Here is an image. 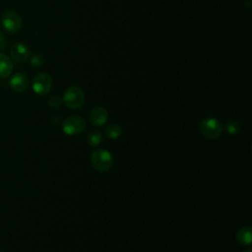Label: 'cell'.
Returning a JSON list of instances; mask_svg holds the SVG:
<instances>
[{"label": "cell", "mask_w": 252, "mask_h": 252, "mask_svg": "<svg viewBox=\"0 0 252 252\" xmlns=\"http://www.w3.org/2000/svg\"><path fill=\"white\" fill-rule=\"evenodd\" d=\"M91 162L95 170L107 171L113 164V158L108 151L97 149L92 153Z\"/></svg>", "instance_id": "1"}, {"label": "cell", "mask_w": 252, "mask_h": 252, "mask_svg": "<svg viewBox=\"0 0 252 252\" xmlns=\"http://www.w3.org/2000/svg\"><path fill=\"white\" fill-rule=\"evenodd\" d=\"M62 101L70 109H79L85 103V94L79 87H69L64 93Z\"/></svg>", "instance_id": "2"}, {"label": "cell", "mask_w": 252, "mask_h": 252, "mask_svg": "<svg viewBox=\"0 0 252 252\" xmlns=\"http://www.w3.org/2000/svg\"><path fill=\"white\" fill-rule=\"evenodd\" d=\"M200 130L204 137L208 139H218L222 133V126L218 119L208 117L201 121Z\"/></svg>", "instance_id": "3"}, {"label": "cell", "mask_w": 252, "mask_h": 252, "mask_svg": "<svg viewBox=\"0 0 252 252\" xmlns=\"http://www.w3.org/2000/svg\"><path fill=\"white\" fill-rule=\"evenodd\" d=\"M1 25L3 30L8 33H16L22 28V18L15 11H7L2 15Z\"/></svg>", "instance_id": "4"}, {"label": "cell", "mask_w": 252, "mask_h": 252, "mask_svg": "<svg viewBox=\"0 0 252 252\" xmlns=\"http://www.w3.org/2000/svg\"><path fill=\"white\" fill-rule=\"evenodd\" d=\"M86 128V120L81 116H69L62 123V130L66 135L75 136L82 133Z\"/></svg>", "instance_id": "5"}, {"label": "cell", "mask_w": 252, "mask_h": 252, "mask_svg": "<svg viewBox=\"0 0 252 252\" xmlns=\"http://www.w3.org/2000/svg\"><path fill=\"white\" fill-rule=\"evenodd\" d=\"M32 87L36 94L44 95L51 90L52 79L47 73H39L33 78Z\"/></svg>", "instance_id": "6"}, {"label": "cell", "mask_w": 252, "mask_h": 252, "mask_svg": "<svg viewBox=\"0 0 252 252\" xmlns=\"http://www.w3.org/2000/svg\"><path fill=\"white\" fill-rule=\"evenodd\" d=\"M90 119L94 126H102L108 120V112L102 106H94L91 111Z\"/></svg>", "instance_id": "7"}, {"label": "cell", "mask_w": 252, "mask_h": 252, "mask_svg": "<svg viewBox=\"0 0 252 252\" xmlns=\"http://www.w3.org/2000/svg\"><path fill=\"white\" fill-rule=\"evenodd\" d=\"M9 85L13 91H15L17 93H22L28 89L29 79L23 73H16L10 79Z\"/></svg>", "instance_id": "8"}, {"label": "cell", "mask_w": 252, "mask_h": 252, "mask_svg": "<svg viewBox=\"0 0 252 252\" xmlns=\"http://www.w3.org/2000/svg\"><path fill=\"white\" fill-rule=\"evenodd\" d=\"M10 54L15 61L23 62L30 56V49L25 43L17 42L12 45L10 49Z\"/></svg>", "instance_id": "9"}, {"label": "cell", "mask_w": 252, "mask_h": 252, "mask_svg": "<svg viewBox=\"0 0 252 252\" xmlns=\"http://www.w3.org/2000/svg\"><path fill=\"white\" fill-rule=\"evenodd\" d=\"M13 71V62L12 59L4 54L0 53V79L8 78Z\"/></svg>", "instance_id": "10"}, {"label": "cell", "mask_w": 252, "mask_h": 252, "mask_svg": "<svg viewBox=\"0 0 252 252\" xmlns=\"http://www.w3.org/2000/svg\"><path fill=\"white\" fill-rule=\"evenodd\" d=\"M235 238L240 245H249L252 241V228L248 225L242 226L236 232Z\"/></svg>", "instance_id": "11"}, {"label": "cell", "mask_w": 252, "mask_h": 252, "mask_svg": "<svg viewBox=\"0 0 252 252\" xmlns=\"http://www.w3.org/2000/svg\"><path fill=\"white\" fill-rule=\"evenodd\" d=\"M102 141V135H101V132L97 129H93L91 131L88 132L87 134V142L88 144L94 148L96 146H98Z\"/></svg>", "instance_id": "12"}, {"label": "cell", "mask_w": 252, "mask_h": 252, "mask_svg": "<svg viewBox=\"0 0 252 252\" xmlns=\"http://www.w3.org/2000/svg\"><path fill=\"white\" fill-rule=\"evenodd\" d=\"M105 133H106V136L109 139L115 140V139L120 137V135L122 133V129H121V127L118 124H110V125H108L106 127Z\"/></svg>", "instance_id": "13"}, {"label": "cell", "mask_w": 252, "mask_h": 252, "mask_svg": "<svg viewBox=\"0 0 252 252\" xmlns=\"http://www.w3.org/2000/svg\"><path fill=\"white\" fill-rule=\"evenodd\" d=\"M224 129L226 131V133L230 134V135H235L237 134L241 127H240V124L238 123V121L236 120H228L225 122V125H224Z\"/></svg>", "instance_id": "14"}, {"label": "cell", "mask_w": 252, "mask_h": 252, "mask_svg": "<svg viewBox=\"0 0 252 252\" xmlns=\"http://www.w3.org/2000/svg\"><path fill=\"white\" fill-rule=\"evenodd\" d=\"M44 60L40 54H33L31 58V64L34 67H40L43 64Z\"/></svg>", "instance_id": "15"}, {"label": "cell", "mask_w": 252, "mask_h": 252, "mask_svg": "<svg viewBox=\"0 0 252 252\" xmlns=\"http://www.w3.org/2000/svg\"><path fill=\"white\" fill-rule=\"evenodd\" d=\"M62 102H63L62 99L57 95H53V96L49 97V99H48V104L52 108H58Z\"/></svg>", "instance_id": "16"}, {"label": "cell", "mask_w": 252, "mask_h": 252, "mask_svg": "<svg viewBox=\"0 0 252 252\" xmlns=\"http://www.w3.org/2000/svg\"><path fill=\"white\" fill-rule=\"evenodd\" d=\"M4 41H5V35L3 34V32L0 31V48H2L3 44H4Z\"/></svg>", "instance_id": "17"}, {"label": "cell", "mask_w": 252, "mask_h": 252, "mask_svg": "<svg viewBox=\"0 0 252 252\" xmlns=\"http://www.w3.org/2000/svg\"><path fill=\"white\" fill-rule=\"evenodd\" d=\"M243 252H252V251H251V249H246V250H244Z\"/></svg>", "instance_id": "18"}, {"label": "cell", "mask_w": 252, "mask_h": 252, "mask_svg": "<svg viewBox=\"0 0 252 252\" xmlns=\"http://www.w3.org/2000/svg\"><path fill=\"white\" fill-rule=\"evenodd\" d=\"M0 252H1V251H0Z\"/></svg>", "instance_id": "19"}]
</instances>
